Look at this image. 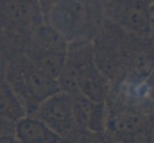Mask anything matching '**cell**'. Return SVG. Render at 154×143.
Here are the masks:
<instances>
[{
    "label": "cell",
    "instance_id": "obj_1",
    "mask_svg": "<svg viewBox=\"0 0 154 143\" xmlns=\"http://www.w3.org/2000/svg\"><path fill=\"white\" fill-rule=\"evenodd\" d=\"M45 22L69 43L93 41L105 22L104 0H39Z\"/></svg>",
    "mask_w": 154,
    "mask_h": 143
},
{
    "label": "cell",
    "instance_id": "obj_2",
    "mask_svg": "<svg viewBox=\"0 0 154 143\" xmlns=\"http://www.w3.org/2000/svg\"><path fill=\"white\" fill-rule=\"evenodd\" d=\"M57 82L61 91L79 93L97 102H106L112 91V84L95 62L91 41L69 43L65 65Z\"/></svg>",
    "mask_w": 154,
    "mask_h": 143
},
{
    "label": "cell",
    "instance_id": "obj_3",
    "mask_svg": "<svg viewBox=\"0 0 154 143\" xmlns=\"http://www.w3.org/2000/svg\"><path fill=\"white\" fill-rule=\"evenodd\" d=\"M1 77L17 94L31 115L47 98L61 91L57 79L42 72L22 52L1 57Z\"/></svg>",
    "mask_w": 154,
    "mask_h": 143
},
{
    "label": "cell",
    "instance_id": "obj_4",
    "mask_svg": "<svg viewBox=\"0 0 154 143\" xmlns=\"http://www.w3.org/2000/svg\"><path fill=\"white\" fill-rule=\"evenodd\" d=\"M45 17L39 0H0L1 54L22 52Z\"/></svg>",
    "mask_w": 154,
    "mask_h": 143
},
{
    "label": "cell",
    "instance_id": "obj_5",
    "mask_svg": "<svg viewBox=\"0 0 154 143\" xmlns=\"http://www.w3.org/2000/svg\"><path fill=\"white\" fill-rule=\"evenodd\" d=\"M106 104L108 135L120 143H154L151 115L112 98Z\"/></svg>",
    "mask_w": 154,
    "mask_h": 143
},
{
    "label": "cell",
    "instance_id": "obj_6",
    "mask_svg": "<svg viewBox=\"0 0 154 143\" xmlns=\"http://www.w3.org/2000/svg\"><path fill=\"white\" fill-rule=\"evenodd\" d=\"M126 31L105 20L92 41L95 62L112 86L125 77Z\"/></svg>",
    "mask_w": 154,
    "mask_h": 143
},
{
    "label": "cell",
    "instance_id": "obj_7",
    "mask_svg": "<svg viewBox=\"0 0 154 143\" xmlns=\"http://www.w3.org/2000/svg\"><path fill=\"white\" fill-rule=\"evenodd\" d=\"M48 125L57 135L63 143H72L82 131H79L73 108L72 94L60 91L47 98L34 115Z\"/></svg>",
    "mask_w": 154,
    "mask_h": 143
},
{
    "label": "cell",
    "instance_id": "obj_8",
    "mask_svg": "<svg viewBox=\"0 0 154 143\" xmlns=\"http://www.w3.org/2000/svg\"><path fill=\"white\" fill-rule=\"evenodd\" d=\"M151 3L148 0H104L105 19L148 39Z\"/></svg>",
    "mask_w": 154,
    "mask_h": 143
},
{
    "label": "cell",
    "instance_id": "obj_9",
    "mask_svg": "<svg viewBox=\"0 0 154 143\" xmlns=\"http://www.w3.org/2000/svg\"><path fill=\"white\" fill-rule=\"evenodd\" d=\"M153 69L154 46L151 42L147 38L126 31L125 77L135 80H147Z\"/></svg>",
    "mask_w": 154,
    "mask_h": 143
},
{
    "label": "cell",
    "instance_id": "obj_10",
    "mask_svg": "<svg viewBox=\"0 0 154 143\" xmlns=\"http://www.w3.org/2000/svg\"><path fill=\"white\" fill-rule=\"evenodd\" d=\"M73 108L79 131L102 134L106 132L107 104L97 102L79 93L73 94Z\"/></svg>",
    "mask_w": 154,
    "mask_h": 143
},
{
    "label": "cell",
    "instance_id": "obj_11",
    "mask_svg": "<svg viewBox=\"0 0 154 143\" xmlns=\"http://www.w3.org/2000/svg\"><path fill=\"white\" fill-rule=\"evenodd\" d=\"M20 143H63L62 137L35 115L21 118L15 129Z\"/></svg>",
    "mask_w": 154,
    "mask_h": 143
},
{
    "label": "cell",
    "instance_id": "obj_12",
    "mask_svg": "<svg viewBox=\"0 0 154 143\" xmlns=\"http://www.w3.org/2000/svg\"><path fill=\"white\" fill-rule=\"evenodd\" d=\"M26 115H28V113L22 100L9 83L1 77V123L17 125Z\"/></svg>",
    "mask_w": 154,
    "mask_h": 143
},
{
    "label": "cell",
    "instance_id": "obj_13",
    "mask_svg": "<svg viewBox=\"0 0 154 143\" xmlns=\"http://www.w3.org/2000/svg\"><path fill=\"white\" fill-rule=\"evenodd\" d=\"M73 143H120L107 133L95 134L90 132H81Z\"/></svg>",
    "mask_w": 154,
    "mask_h": 143
},
{
    "label": "cell",
    "instance_id": "obj_14",
    "mask_svg": "<svg viewBox=\"0 0 154 143\" xmlns=\"http://www.w3.org/2000/svg\"><path fill=\"white\" fill-rule=\"evenodd\" d=\"M148 40L151 42L154 46V4L151 5L150 8V20H149V34H148Z\"/></svg>",
    "mask_w": 154,
    "mask_h": 143
},
{
    "label": "cell",
    "instance_id": "obj_15",
    "mask_svg": "<svg viewBox=\"0 0 154 143\" xmlns=\"http://www.w3.org/2000/svg\"><path fill=\"white\" fill-rule=\"evenodd\" d=\"M0 143H20L15 135H3L0 139Z\"/></svg>",
    "mask_w": 154,
    "mask_h": 143
},
{
    "label": "cell",
    "instance_id": "obj_16",
    "mask_svg": "<svg viewBox=\"0 0 154 143\" xmlns=\"http://www.w3.org/2000/svg\"><path fill=\"white\" fill-rule=\"evenodd\" d=\"M148 1H149V2L151 3V5H153V4H154V0H148Z\"/></svg>",
    "mask_w": 154,
    "mask_h": 143
}]
</instances>
